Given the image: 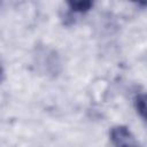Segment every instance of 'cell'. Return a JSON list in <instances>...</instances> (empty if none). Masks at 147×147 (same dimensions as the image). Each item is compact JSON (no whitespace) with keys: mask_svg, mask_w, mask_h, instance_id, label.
<instances>
[{"mask_svg":"<svg viewBox=\"0 0 147 147\" xmlns=\"http://www.w3.org/2000/svg\"><path fill=\"white\" fill-rule=\"evenodd\" d=\"M136 107L140 116L147 121V94H141L137 98Z\"/></svg>","mask_w":147,"mask_h":147,"instance_id":"cell-3","label":"cell"},{"mask_svg":"<svg viewBox=\"0 0 147 147\" xmlns=\"http://www.w3.org/2000/svg\"><path fill=\"white\" fill-rule=\"evenodd\" d=\"M69 8L76 13H86L93 7L92 1H69Z\"/></svg>","mask_w":147,"mask_h":147,"instance_id":"cell-2","label":"cell"},{"mask_svg":"<svg viewBox=\"0 0 147 147\" xmlns=\"http://www.w3.org/2000/svg\"><path fill=\"white\" fill-rule=\"evenodd\" d=\"M109 137L113 147H141L131 130L124 125L113 126Z\"/></svg>","mask_w":147,"mask_h":147,"instance_id":"cell-1","label":"cell"}]
</instances>
